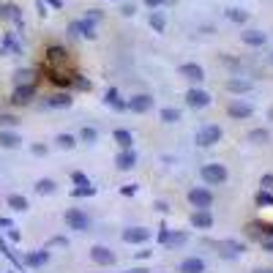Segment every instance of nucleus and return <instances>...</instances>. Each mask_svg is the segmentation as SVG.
I'll return each instance as SVG.
<instances>
[{
  "mask_svg": "<svg viewBox=\"0 0 273 273\" xmlns=\"http://www.w3.org/2000/svg\"><path fill=\"white\" fill-rule=\"evenodd\" d=\"M47 66L52 71H71V60H68V52L63 47H49L47 49Z\"/></svg>",
  "mask_w": 273,
  "mask_h": 273,
  "instance_id": "obj_1",
  "label": "nucleus"
},
{
  "mask_svg": "<svg viewBox=\"0 0 273 273\" xmlns=\"http://www.w3.org/2000/svg\"><path fill=\"white\" fill-rule=\"evenodd\" d=\"M202 180L211 186H221L227 180V170L221 164H205L202 167Z\"/></svg>",
  "mask_w": 273,
  "mask_h": 273,
  "instance_id": "obj_2",
  "label": "nucleus"
},
{
  "mask_svg": "<svg viewBox=\"0 0 273 273\" xmlns=\"http://www.w3.org/2000/svg\"><path fill=\"white\" fill-rule=\"evenodd\" d=\"M218 139H221V129L218 126H202V129L197 131V145L199 148H211V145H216Z\"/></svg>",
  "mask_w": 273,
  "mask_h": 273,
  "instance_id": "obj_3",
  "label": "nucleus"
},
{
  "mask_svg": "<svg viewBox=\"0 0 273 273\" xmlns=\"http://www.w3.org/2000/svg\"><path fill=\"white\" fill-rule=\"evenodd\" d=\"M189 202L194 208H211L213 205V194L208 189H191L189 191Z\"/></svg>",
  "mask_w": 273,
  "mask_h": 273,
  "instance_id": "obj_4",
  "label": "nucleus"
},
{
  "mask_svg": "<svg viewBox=\"0 0 273 273\" xmlns=\"http://www.w3.org/2000/svg\"><path fill=\"white\" fill-rule=\"evenodd\" d=\"M66 224L71 227V230H79V232H85L90 227V221H88V216L82 211H77V208H71V211L66 213Z\"/></svg>",
  "mask_w": 273,
  "mask_h": 273,
  "instance_id": "obj_5",
  "label": "nucleus"
},
{
  "mask_svg": "<svg viewBox=\"0 0 273 273\" xmlns=\"http://www.w3.org/2000/svg\"><path fill=\"white\" fill-rule=\"evenodd\" d=\"M186 101H189V107L202 109L211 104V93H205V90H199V88H191L189 93H186Z\"/></svg>",
  "mask_w": 273,
  "mask_h": 273,
  "instance_id": "obj_6",
  "label": "nucleus"
},
{
  "mask_svg": "<svg viewBox=\"0 0 273 273\" xmlns=\"http://www.w3.org/2000/svg\"><path fill=\"white\" fill-rule=\"evenodd\" d=\"M90 257H93V262H98V265H115V254L109 252L107 246H93V249H90Z\"/></svg>",
  "mask_w": 273,
  "mask_h": 273,
  "instance_id": "obj_7",
  "label": "nucleus"
},
{
  "mask_svg": "<svg viewBox=\"0 0 273 273\" xmlns=\"http://www.w3.org/2000/svg\"><path fill=\"white\" fill-rule=\"evenodd\" d=\"M150 238V232L145 227H129V230H123V240L126 243H145Z\"/></svg>",
  "mask_w": 273,
  "mask_h": 273,
  "instance_id": "obj_8",
  "label": "nucleus"
},
{
  "mask_svg": "<svg viewBox=\"0 0 273 273\" xmlns=\"http://www.w3.org/2000/svg\"><path fill=\"white\" fill-rule=\"evenodd\" d=\"M191 224L197 227V230H211L213 227V216L205 208H197V211L191 213Z\"/></svg>",
  "mask_w": 273,
  "mask_h": 273,
  "instance_id": "obj_9",
  "label": "nucleus"
},
{
  "mask_svg": "<svg viewBox=\"0 0 273 273\" xmlns=\"http://www.w3.org/2000/svg\"><path fill=\"white\" fill-rule=\"evenodd\" d=\"M68 33L71 36H85V39H96V25H90L88 20H82V22H71L68 25Z\"/></svg>",
  "mask_w": 273,
  "mask_h": 273,
  "instance_id": "obj_10",
  "label": "nucleus"
},
{
  "mask_svg": "<svg viewBox=\"0 0 273 273\" xmlns=\"http://www.w3.org/2000/svg\"><path fill=\"white\" fill-rule=\"evenodd\" d=\"M230 115L235 117V120H246V117L254 115V107L252 104H246V101H232L230 104Z\"/></svg>",
  "mask_w": 273,
  "mask_h": 273,
  "instance_id": "obj_11",
  "label": "nucleus"
},
{
  "mask_svg": "<svg viewBox=\"0 0 273 273\" xmlns=\"http://www.w3.org/2000/svg\"><path fill=\"white\" fill-rule=\"evenodd\" d=\"M158 243L161 246H180V243H186V235L183 232H170L164 227V230L158 232Z\"/></svg>",
  "mask_w": 273,
  "mask_h": 273,
  "instance_id": "obj_12",
  "label": "nucleus"
},
{
  "mask_svg": "<svg viewBox=\"0 0 273 273\" xmlns=\"http://www.w3.org/2000/svg\"><path fill=\"white\" fill-rule=\"evenodd\" d=\"M36 96V85H17V90H14V104H27L30 98Z\"/></svg>",
  "mask_w": 273,
  "mask_h": 273,
  "instance_id": "obj_13",
  "label": "nucleus"
},
{
  "mask_svg": "<svg viewBox=\"0 0 273 273\" xmlns=\"http://www.w3.org/2000/svg\"><path fill=\"white\" fill-rule=\"evenodd\" d=\"M150 107H153V98H150V96H145V93L134 96V98L129 101V109H131V112H139V115H142V112H148Z\"/></svg>",
  "mask_w": 273,
  "mask_h": 273,
  "instance_id": "obj_14",
  "label": "nucleus"
},
{
  "mask_svg": "<svg viewBox=\"0 0 273 273\" xmlns=\"http://www.w3.org/2000/svg\"><path fill=\"white\" fill-rule=\"evenodd\" d=\"M180 74H183L186 79H191V82H202L205 79L202 66H197V63H183V66H180Z\"/></svg>",
  "mask_w": 273,
  "mask_h": 273,
  "instance_id": "obj_15",
  "label": "nucleus"
},
{
  "mask_svg": "<svg viewBox=\"0 0 273 273\" xmlns=\"http://www.w3.org/2000/svg\"><path fill=\"white\" fill-rule=\"evenodd\" d=\"M115 164H117V170H131V167L136 164V156L131 153V148H123L120 153H117Z\"/></svg>",
  "mask_w": 273,
  "mask_h": 273,
  "instance_id": "obj_16",
  "label": "nucleus"
},
{
  "mask_svg": "<svg viewBox=\"0 0 273 273\" xmlns=\"http://www.w3.org/2000/svg\"><path fill=\"white\" fill-rule=\"evenodd\" d=\"M202 271H205V262L197 257H189L180 262V273H202Z\"/></svg>",
  "mask_w": 273,
  "mask_h": 273,
  "instance_id": "obj_17",
  "label": "nucleus"
},
{
  "mask_svg": "<svg viewBox=\"0 0 273 273\" xmlns=\"http://www.w3.org/2000/svg\"><path fill=\"white\" fill-rule=\"evenodd\" d=\"M265 39H268V36L259 33V30H246V33H243V41L249 44V47H262V44H265Z\"/></svg>",
  "mask_w": 273,
  "mask_h": 273,
  "instance_id": "obj_18",
  "label": "nucleus"
},
{
  "mask_svg": "<svg viewBox=\"0 0 273 273\" xmlns=\"http://www.w3.org/2000/svg\"><path fill=\"white\" fill-rule=\"evenodd\" d=\"M227 90H230V93H249V90H252V82L249 79H230L227 82Z\"/></svg>",
  "mask_w": 273,
  "mask_h": 273,
  "instance_id": "obj_19",
  "label": "nucleus"
},
{
  "mask_svg": "<svg viewBox=\"0 0 273 273\" xmlns=\"http://www.w3.org/2000/svg\"><path fill=\"white\" fill-rule=\"evenodd\" d=\"M47 104H49V107H55V109H66V107H71V96H68V93H58V96H52Z\"/></svg>",
  "mask_w": 273,
  "mask_h": 273,
  "instance_id": "obj_20",
  "label": "nucleus"
},
{
  "mask_svg": "<svg viewBox=\"0 0 273 273\" xmlns=\"http://www.w3.org/2000/svg\"><path fill=\"white\" fill-rule=\"evenodd\" d=\"M20 134H14V131H3V134H0V145H3V148H20Z\"/></svg>",
  "mask_w": 273,
  "mask_h": 273,
  "instance_id": "obj_21",
  "label": "nucleus"
},
{
  "mask_svg": "<svg viewBox=\"0 0 273 273\" xmlns=\"http://www.w3.org/2000/svg\"><path fill=\"white\" fill-rule=\"evenodd\" d=\"M107 104H109L112 109H126V107H129V104H123V101H120V96H117L115 88L107 90Z\"/></svg>",
  "mask_w": 273,
  "mask_h": 273,
  "instance_id": "obj_22",
  "label": "nucleus"
},
{
  "mask_svg": "<svg viewBox=\"0 0 273 273\" xmlns=\"http://www.w3.org/2000/svg\"><path fill=\"white\" fill-rule=\"evenodd\" d=\"M14 82H17V85H33V71H27V68H20V71L14 74Z\"/></svg>",
  "mask_w": 273,
  "mask_h": 273,
  "instance_id": "obj_23",
  "label": "nucleus"
},
{
  "mask_svg": "<svg viewBox=\"0 0 273 273\" xmlns=\"http://www.w3.org/2000/svg\"><path fill=\"white\" fill-rule=\"evenodd\" d=\"M8 208H14V211H27V199L22 197V194H11V197H8Z\"/></svg>",
  "mask_w": 273,
  "mask_h": 273,
  "instance_id": "obj_24",
  "label": "nucleus"
},
{
  "mask_svg": "<svg viewBox=\"0 0 273 273\" xmlns=\"http://www.w3.org/2000/svg\"><path fill=\"white\" fill-rule=\"evenodd\" d=\"M55 186H58L55 180H49V177H41L39 183H36V191H39V194H52Z\"/></svg>",
  "mask_w": 273,
  "mask_h": 273,
  "instance_id": "obj_25",
  "label": "nucleus"
},
{
  "mask_svg": "<svg viewBox=\"0 0 273 273\" xmlns=\"http://www.w3.org/2000/svg\"><path fill=\"white\" fill-rule=\"evenodd\" d=\"M161 120L164 123H177V120H180V112H177L175 107H164L161 109Z\"/></svg>",
  "mask_w": 273,
  "mask_h": 273,
  "instance_id": "obj_26",
  "label": "nucleus"
},
{
  "mask_svg": "<svg viewBox=\"0 0 273 273\" xmlns=\"http://www.w3.org/2000/svg\"><path fill=\"white\" fill-rule=\"evenodd\" d=\"M115 142L120 148H131V134L126 129H115Z\"/></svg>",
  "mask_w": 273,
  "mask_h": 273,
  "instance_id": "obj_27",
  "label": "nucleus"
},
{
  "mask_svg": "<svg viewBox=\"0 0 273 273\" xmlns=\"http://www.w3.org/2000/svg\"><path fill=\"white\" fill-rule=\"evenodd\" d=\"M150 25H153V30H158V33H164V30H167V22H164V17L158 11L150 14Z\"/></svg>",
  "mask_w": 273,
  "mask_h": 273,
  "instance_id": "obj_28",
  "label": "nucleus"
},
{
  "mask_svg": "<svg viewBox=\"0 0 273 273\" xmlns=\"http://www.w3.org/2000/svg\"><path fill=\"white\" fill-rule=\"evenodd\" d=\"M227 17H230L232 22H240V25H243V22L249 20V11H243V8H230V11H227Z\"/></svg>",
  "mask_w": 273,
  "mask_h": 273,
  "instance_id": "obj_29",
  "label": "nucleus"
},
{
  "mask_svg": "<svg viewBox=\"0 0 273 273\" xmlns=\"http://www.w3.org/2000/svg\"><path fill=\"white\" fill-rule=\"evenodd\" d=\"M249 139H252V142H257V145H265L268 139H271V134H268L265 129H257V131H252V134H249Z\"/></svg>",
  "mask_w": 273,
  "mask_h": 273,
  "instance_id": "obj_30",
  "label": "nucleus"
},
{
  "mask_svg": "<svg viewBox=\"0 0 273 273\" xmlns=\"http://www.w3.org/2000/svg\"><path fill=\"white\" fill-rule=\"evenodd\" d=\"M74 145H77V139H74V136H71V134H60V136H58V148H63V150H71V148H74Z\"/></svg>",
  "mask_w": 273,
  "mask_h": 273,
  "instance_id": "obj_31",
  "label": "nucleus"
},
{
  "mask_svg": "<svg viewBox=\"0 0 273 273\" xmlns=\"http://www.w3.org/2000/svg\"><path fill=\"white\" fill-rule=\"evenodd\" d=\"M11 52H14V55H20V44H17V41L8 36V39L3 41V55H11Z\"/></svg>",
  "mask_w": 273,
  "mask_h": 273,
  "instance_id": "obj_32",
  "label": "nucleus"
},
{
  "mask_svg": "<svg viewBox=\"0 0 273 273\" xmlns=\"http://www.w3.org/2000/svg\"><path fill=\"white\" fill-rule=\"evenodd\" d=\"M71 194H74V197H93L96 189H93V186H77V189L71 191Z\"/></svg>",
  "mask_w": 273,
  "mask_h": 273,
  "instance_id": "obj_33",
  "label": "nucleus"
},
{
  "mask_svg": "<svg viewBox=\"0 0 273 273\" xmlns=\"http://www.w3.org/2000/svg\"><path fill=\"white\" fill-rule=\"evenodd\" d=\"M27 262H30V265H44V262H47V252H39V254H27Z\"/></svg>",
  "mask_w": 273,
  "mask_h": 273,
  "instance_id": "obj_34",
  "label": "nucleus"
},
{
  "mask_svg": "<svg viewBox=\"0 0 273 273\" xmlns=\"http://www.w3.org/2000/svg\"><path fill=\"white\" fill-rule=\"evenodd\" d=\"M74 85H77L79 90H90V82L85 79V77H79V74H74Z\"/></svg>",
  "mask_w": 273,
  "mask_h": 273,
  "instance_id": "obj_35",
  "label": "nucleus"
},
{
  "mask_svg": "<svg viewBox=\"0 0 273 273\" xmlns=\"http://www.w3.org/2000/svg\"><path fill=\"white\" fill-rule=\"evenodd\" d=\"M259 186L265 191H273V175H262V180H259Z\"/></svg>",
  "mask_w": 273,
  "mask_h": 273,
  "instance_id": "obj_36",
  "label": "nucleus"
},
{
  "mask_svg": "<svg viewBox=\"0 0 273 273\" xmlns=\"http://www.w3.org/2000/svg\"><path fill=\"white\" fill-rule=\"evenodd\" d=\"M259 205H273V197L268 194V191H259V197H257Z\"/></svg>",
  "mask_w": 273,
  "mask_h": 273,
  "instance_id": "obj_37",
  "label": "nucleus"
},
{
  "mask_svg": "<svg viewBox=\"0 0 273 273\" xmlns=\"http://www.w3.org/2000/svg\"><path fill=\"white\" fill-rule=\"evenodd\" d=\"M101 20V11H98V8H90V14H88V22L90 25H96V22Z\"/></svg>",
  "mask_w": 273,
  "mask_h": 273,
  "instance_id": "obj_38",
  "label": "nucleus"
},
{
  "mask_svg": "<svg viewBox=\"0 0 273 273\" xmlns=\"http://www.w3.org/2000/svg\"><path fill=\"white\" fill-rule=\"evenodd\" d=\"M82 139H85V142H96V131L93 129H82Z\"/></svg>",
  "mask_w": 273,
  "mask_h": 273,
  "instance_id": "obj_39",
  "label": "nucleus"
},
{
  "mask_svg": "<svg viewBox=\"0 0 273 273\" xmlns=\"http://www.w3.org/2000/svg\"><path fill=\"white\" fill-rule=\"evenodd\" d=\"M71 177H74V183H77V186H90V183H88V177L82 175V172H74Z\"/></svg>",
  "mask_w": 273,
  "mask_h": 273,
  "instance_id": "obj_40",
  "label": "nucleus"
},
{
  "mask_svg": "<svg viewBox=\"0 0 273 273\" xmlns=\"http://www.w3.org/2000/svg\"><path fill=\"white\" fill-rule=\"evenodd\" d=\"M6 11V17H11V20H20V8L17 6H8V8H3Z\"/></svg>",
  "mask_w": 273,
  "mask_h": 273,
  "instance_id": "obj_41",
  "label": "nucleus"
},
{
  "mask_svg": "<svg viewBox=\"0 0 273 273\" xmlns=\"http://www.w3.org/2000/svg\"><path fill=\"white\" fill-rule=\"evenodd\" d=\"M262 249H265V252H273V232L268 238H262Z\"/></svg>",
  "mask_w": 273,
  "mask_h": 273,
  "instance_id": "obj_42",
  "label": "nucleus"
},
{
  "mask_svg": "<svg viewBox=\"0 0 273 273\" xmlns=\"http://www.w3.org/2000/svg\"><path fill=\"white\" fill-rule=\"evenodd\" d=\"M33 153H39V156H44V153H47V148H44V145H33Z\"/></svg>",
  "mask_w": 273,
  "mask_h": 273,
  "instance_id": "obj_43",
  "label": "nucleus"
},
{
  "mask_svg": "<svg viewBox=\"0 0 273 273\" xmlns=\"http://www.w3.org/2000/svg\"><path fill=\"white\" fill-rule=\"evenodd\" d=\"M123 14H126V17H131V14H134V6H131V3H126V6H123Z\"/></svg>",
  "mask_w": 273,
  "mask_h": 273,
  "instance_id": "obj_44",
  "label": "nucleus"
},
{
  "mask_svg": "<svg viewBox=\"0 0 273 273\" xmlns=\"http://www.w3.org/2000/svg\"><path fill=\"white\" fill-rule=\"evenodd\" d=\"M0 120L6 123V126H14V123H17V117H11V115H6V117H0Z\"/></svg>",
  "mask_w": 273,
  "mask_h": 273,
  "instance_id": "obj_45",
  "label": "nucleus"
},
{
  "mask_svg": "<svg viewBox=\"0 0 273 273\" xmlns=\"http://www.w3.org/2000/svg\"><path fill=\"white\" fill-rule=\"evenodd\" d=\"M145 6H150V8H156V6H161V0H145Z\"/></svg>",
  "mask_w": 273,
  "mask_h": 273,
  "instance_id": "obj_46",
  "label": "nucleus"
},
{
  "mask_svg": "<svg viewBox=\"0 0 273 273\" xmlns=\"http://www.w3.org/2000/svg\"><path fill=\"white\" fill-rule=\"evenodd\" d=\"M49 6H52V8H60L63 3H60V0H49Z\"/></svg>",
  "mask_w": 273,
  "mask_h": 273,
  "instance_id": "obj_47",
  "label": "nucleus"
},
{
  "mask_svg": "<svg viewBox=\"0 0 273 273\" xmlns=\"http://www.w3.org/2000/svg\"><path fill=\"white\" fill-rule=\"evenodd\" d=\"M254 273H273L271 268H259V271H254Z\"/></svg>",
  "mask_w": 273,
  "mask_h": 273,
  "instance_id": "obj_48",
  "label": "nucleus"
},
{
  "mask_svg": "<svg viewBox=\"0 0 273 273\" xmlns=\"http://www.w3.org/2000/svg\"><path fill=\"white\" fill-rule=\"evenodd\" d=\"M172 3H175V0H161V6H172Z\"/></svg>",
  "mask_w": 273,
  "mask_h": 273,
  "instance_id": "obj_49",
  "label": "nucleus"
},
{
  "mask_svg": "<svg viewBox=\"0 0 273 273\" xmlns=\"http://www.w3.org/2000/svg\"><path fill=\"white\" fill-rule=\"evenodd\" d=\"M271 60H273V55H271Z\"/></svg>",
  "mask_w": 273,
  "mask_h": 273,
  "instance_id": "obj_50",
  "label": "nucleus"
}]
</instances>
